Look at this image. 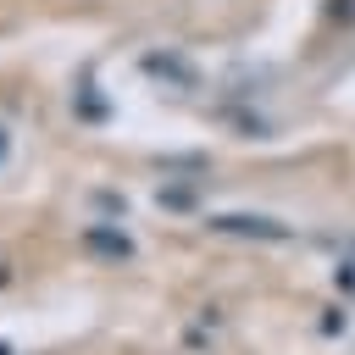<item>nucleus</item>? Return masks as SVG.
<instances>
[{
	"mask_svg": "<svg viewBox=\"0 0 355 355\" xmlns=\"http://www.w3.org/2000/svg\"><path fill=\"white\" fill-rule=\"evenodd\" d=\"M6 150H11V144H6V128H0V161H6Z\"/></svg>",
	"mask_w": 355,
	"mask_h": 355,
	"instance_id": "nucleus-3",
	"label": "nucleus"
},
{
	"mask_svg": "<svg viewBox=\"0 0 355 355\" xmlns=\"http://www.w3.org/2000/svg\"><path fill=\"white\" fill-rule=\"evenodd\" d=\"M211 227H216V233H233V239H283V233H288V227L272 222V216H239V211L211 216Z\"/></svg>",
	"mask_w": 355,
	"mask_h": 355,
	"instance_id": "nucleus-1",
	"label": "nucleus"
},
{
	"mask_svg": "<svg viewBox=\"0 0 355 355\" xmlns=\"http://www.w3.org/2000/svg\"><path fill=\"white\" fill-rule=\"evenodd\" d=\"M83 250L111 255V261H128V255H133V239L116 233V227H83Z\"/></svg>",
	"mask_w": 355,
	"mask_h": 355,
	"instance_id": "nucleus-2",
	"label": "nucleus"
}]
</instances>
